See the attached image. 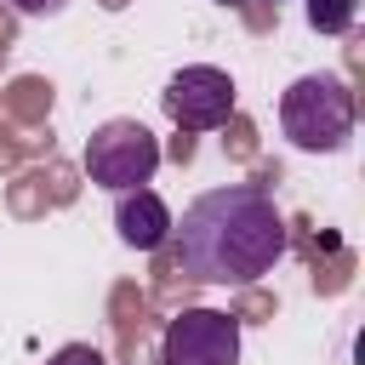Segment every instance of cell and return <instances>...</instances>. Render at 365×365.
Here are the masks:
<instances>
[{
	"label": "cell",
	"mask_w": 365,
	"mask_h": 365,
	"mask_svg": "<svg viewBox=\"0 0 365 365\" xmlns=\"http://www.w3.org/2000/svg\"><path fill=\"white\" fill-rule=\"evenodd\" d=\"M359 17V0H308V29L314 34H348Z\"/></svg>",
	"instance_id": "7"
},
{
	"label": "cell",
	"mask_w": 365,
	"mask_h": 365,
	"mask_svg": "<svg viewBox=\"0 0 365 365\" xmlns=\"http://www.w3.org/2000/svg\"><path fill=\"white\" fill-rule=\"evenodd\" d=\"M171 257L200 285H251L285 257V217L257 182H222L171 217Z\"/></svg>",
	"instance_id": "1"
},
{
	"label": "cell",
	"mask_w": 365,
	"mask_h": 365,
	"mask_svg": "<svg viewBox=\"0 0 365 365\" xmlns=\"http://www.w3.org/2000/svg\"><path fill=\"white\" fill-rule=\"evenodd\" d=\"M154 171H160V143L143 120H103L86 137V177L97 188L125 194V188L154 182Z\"/></svg>",
	"instance_id": "3"
},
{
	"label": "cell",
	"mask_w": 365,
	"mask_h": 365,
	"mask_svg": "<svg viewBox=\"0 0 365 365\" xmlns=\"http://www.w3.org/2000/svg\"><path fill=\"white\" fill-rule=\"evenodd\" d=\"M217 6H245V0H217Z\"/></svg>",
	"instance_id": "10"
},
{
	"label": "cell",
	"mask_w": 365,
	"mask_h": 365,
	"mask_svg": "<svg viewBox=\"0 0 365 365\" xmlns=\"http://www.w3.org/2000/svg\"><path fill=\"white\" fill-rule=\"evenodd\" d=\"M160 365H240V319L222 308H182L160 336Z\"/></svg>",
	"instance_id": "5"
},
{
	"label": "cell",
	"mask_w": 365,
	"mask_h": 365,
	"mask_svg": "<svg viewBox=\"0 0 365 365\" xmlns=\"http://www.w3.org/2000/svg\"><path fill=\"white\" fill-rule=\"evenodd\" d=\"M279 125L302 154H336L354 137V91L336 74H302L279 97Z\"/></svg>",
	"instance_id": "2"
},
{
	"label": "cell",
	"mask_w": 365,
	"mask_h": 365,
	"mask_svg": "<svg viewBox=\"0 0 365 365\" xmlns=\"http://www.w3.org/2000/svg\"><path fill=\"white\" fill-rule=\"evenodd\" d=\"M63 6H68V0H11L17 17H57Z\"/></svg>",
	"instance_id": "9"
},
{
	"label": "cell",
	"mask_w": 365,
	"mask_h": 365,
	"mask_svg": "<svg viewBox=\"0 0 365 365\" xmlns=\"http://www.w3.org/2000/svg\"><path fill=\"white\" fill-rule=\"evenodd\" d=\"M234 97H240V91H234V74L217 68V63H188V68H177V74L165 80V91H160L165 114H171L182 131H217V125H228Z\"/></svg>",
	"instance_id": "4"
},
{
	"label": "cell",
	"mask_w": 365,
	"mask_h": 365,
	"mask_svg": "<svg viewBox=\"0 0 365 365\" xmlns=\"http://www.w3.org/2000/svg\"><path fill=\"white\" fill-rule=\"evenodd\" d=\"M114 234H120V245H131V251H160L165 240H171V205L143 182V188H125L120 200H114Z\"/></svg>",
	"instance_id": "6"
},
{
	"label": "cell",
	"mask_w": 365,
	"mask_h": 365,
	"mask_svg": "<svg viewBox=\"0 0 365 365\" xmlns=\"http://www.w3.org/2000/svg\"><path fill=\"white\" fill-rule=\"evenodd\" d=\"M46 365H108V359H103L91 342H63V348H57Z\"/></svg>",
	"instance_id": "8"
}]
</instances>
